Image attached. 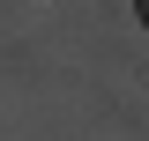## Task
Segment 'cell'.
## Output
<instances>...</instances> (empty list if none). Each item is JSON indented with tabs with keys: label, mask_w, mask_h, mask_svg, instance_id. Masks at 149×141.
<instances>
[{
	"label": "cell",
	"mask_w": 149,
	"mask_h": 141,
	"mask_svg": "<svg viewBox=\"0 0 149 141\" xmlns=\"http://www.w3.org/2000/svg\"><path fill=\"white\" fill-rule=\"evenodd\" d=\"M134 8H142V22H149V0H134Z\"/></svg>",
	"instance_id": "6da1fadb"
}]
</instances>
